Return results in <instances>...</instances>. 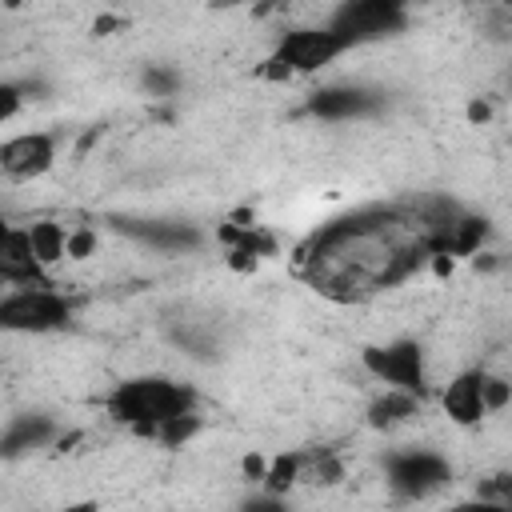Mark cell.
I'll use <instances>...</instances> for the list:
<instances>
[{"label": "cell", "mask_w": 512, "mask_h": 512, "mask_svg": "<svg viewBox=\"0 0 512 512\" xmlns=\"http://www.w3.org/2000/svg\"><path fill=\"white\" fill-rule=\"evenodd\" d=\"M436 256V236L420 212L364 208L312 236L304 248V276L340 300H360L408 280Z\"/></svg>", "instance_id": "6da1fadb"}, {"label": "cell", "mask_w": 512, "mask_h": 512, "mask_svg": "<svg viewBox=\"0 0 512 512\" xmlns=\"http://www.w3.org/2000/svg\"><path fill=\"white\" fill-rule=\"evenodd\" d=\"M108 416L116 424H128L136 432H148L156 436L160 428H168L172 420L180 416H192L196 412V392L188 384H176L168 376H136V380H124L108 392L104 400Z\"/></svg>", "instance_id": "7a4b0ae2"}, {"label": "cell", "mask_w": 512, "mask_h": 512, "mask_svg": "<svg viewBox=\"0 0 512 512\" xmlns=\"http://www.w3.org/2000/svg\"><path fill=\"white\" fill-rule=\"evenodd\" d=\"M348 44L324 24V28H296L276 40V52L268 56V76H308L328 68L336 56H344Z\"/></svg>", "instance_id": "3957f363"}, {"label": "cell", "mask_w": 512, "mask_h": 512, "mask_svg": "<svg viewBox=\"0 0 512 512\" xmlns=\"http://www.w3.org/2000/svg\"><path fill=\"white\" fill-rule=\"evenodd\" d=\"M364 372L388 384L392 392L408 396H428V368H424V348L416 340H392V344H372L360 352Z\"/></svg>", "instance_id": "277c9868"}, {"label": "cell", "mask_w": 512, "mask_h": 512, "mask_svg": "<svg viewBox=\"0 0 512 512\" xmlns=\"http://www.w3.org/2000/svg\"><path fill=\"white\" fill-rule=\"evenodd\" d=\"M384 480L400 500H428L452 484V464L440 452L408 448V452H392L384 460Z\"/></svg>", "instance_id": "5b68a950"}, {"label": "cell", "mask_w": 512, "mask_h": 512, "mask_svg": "<svg viewBox=\"0 0 512 512\" xmlns=\"http://www.w3.org/2000/svg\"><path fill=\"white\" fill-rule=\"evenodd\" d=\"M404 24H408V12L396 0H348V4L332 8V16H328V28L348 48L368 44V40H384V36L400 32Z\"/></svg>", "instance_id": "8992f818"}, {"label": "cell", "mask_w": 512, "mask_h": 512, "mask_svg": "<svg viewBox=\"0 0 512 512\" xmlns=\"http://www.w3.org/2000/svg\"><path fill=\"white\" fill-rule=\"evenodd\" d=\"M72 320V304L52 288H12L0 300V324L8 332H56Z\"/></svg>", "instance_id": "52a82bcc"}, {"label": "cell", "mask_w": 512, "mask_h": 512, "mask_svg": "<svg viewBox=\"0 0 512 512\" xmlns=\"http://www.w3.org/2000/svg\"><path fill=\"white\" fill-rule=\"evenodd\" d=\"M56 164V136L48 132H24L4 140L0 148V168L8 180H36Z\"/></svg>", "instance_id": "ba28073f"}, {"label": "cell", "mask_w": 512, "mask_h": 512, "mask_svg": "<svg viewBox=\"0 0 512 512\" xmlns=\"http://www.w3.org/2000/svg\"><path fill=\"white\" fill-rule=\"evenodd\" d=\"M0 276L8 288H52L44 276V264L32 252V236L28 228L8 224L0 236Z\"/></svg>", "instance_id": "9c48e42d"}, {"label": "cell", "mask_w": 512, "mask_h": 512, "mask_svg": "<svg viewBox=\"0 0 512 512\" xmlns=\"http://www.w3.org/2000/svg\"><path fill=\"white\" fill-rule=\"evenodd\" d=\"M376 108H380V96L360 84H332L308 96V112L320 120H356V116H372Z\"/></svg>", "instance_id": "30bf717a"}, {"label": "cell", "mask_w": 512, "mask_h": 512, "mask_svg": "<svg viewBox=\"0 0 512 512\" xmlns=\"http://www.w3.org/2000/svg\"><path fill=\"white\" fill-rule=\"evenodd\" d=\"M440 404H444V416L452 424H464V428L468 424H480L488 416L484 372H460V376H452L448 388H444V396H440Z\"/></svg>", "instance_id": "8fae6325"}, {"label": "cell", "mask_w": 512, "mask_h": 512, "mask_svg": "<svg viewBox=\"0 0 512 512\" xmlns=\"http://www.w3.org/2000/svg\"><path fill=\"white\" fill-rule=\"evenodd\" d=\"M128 236L152 244V248H164V252H184V248H196L200 244V232L188 228V224H168V220H128L120 224Z\"/></svg>", "instance_id": "7c38bea8"}, {"label": "cell", "mask_w": 512, "mask_h": 512, "mask_svg": "<svg viewBox=\"0 0 512 512\" xmlns=\"http://www.w3.org/2000/svg\"><path fill=\"white\" fill-rule=\"evenodd\" d=\"M52 436H56L52 416H16L8 424V432H4V456L16 460V456H24L32 448H44Z\"/></svg>", "instance_id": "4fadbf2b"}, {"label": "cell", "mask_w": 512, "mask_h": 512, "mask_svg": "<svg viewBox=\"0 0 512 512\" xmlns=\"http://www.w3.org/2000/svg\"><path fill=\"white\" fill-rule=\"evenodd\" d=\"M28 236H32L36 260H40L44 268H52V264H60V260L68 256V228H64V224H56V220H36V224H28Z\"/></svg>", "instance_id": "5bb4252c"}, {"label": "cell", "mask_w": 512, "mask_h": 512, "mask_svg": "<svg viewBox=\"0 0 512 512\" xmlns=\"http://www.w3.org/2000/svg\"><path fill=\"white\" fill-rule=\"evenodd\" d=\"M420 412V400L416 396H408V392H384L380 400H372V408H368V424L372 428H392V424H404V420H412Z\"/></svg>", "instance_id": "9a60e30c"}, {"label": "cell", "mask_w": 512, "mask_h": 512, "mask_svg": "<svg viewBox=\"0 0 512 512\" xmlns=\"http://www.w3.org/2000/svg\"><path fill=\"white\" fill-rule=\"evenodd\" d=\"M296 476H300V456H276L272 464H268V472H264V492H288L292 484H296Z\"/></svg>", "instance_id": "2e32d148"}, {"label": "cell", "mask_w": 512, "mask_h": 512, "mask_svg": "<svg viewBox=\"0 0 512 512\" xmlns=\"http://www.w3.org/2000/svg\"><path fill=\"white\" fill-rule=\"evenodd\" d=\"M140 84H144L148 96H172L176 84H180V76H176L168 64H148L144 76H140Z\"/></svg>", "instance_id": "e0dca14e"}, {"label": "cell", "mask_w": 512, "mask_h": 512, "mask_svg": "<svg viewBox=\"0 0 512 512\" xmlns=\"http://www.w3.org/2000/svg\"><path fill=\"white\" fill-rule=\"evenodd\" d=\"M196 428H200V420H196V412H192V416H180V420H172L168 428H160L156 440H164V444L176 448V444H184L188 436H196Z\"/></svg>", "instance_id": "ac0fdd59"}, {"label": "cell", "mask_w": 512, "mask_h": 512, "mask_svg": "<svg viewBox=\"0 0 512 512\" xmlns=\"http://www.w3.org/2000/svg\"><path fill=\"white\" fill-rule=\"evenodd\" d=\"M20 108H24V88L16 80L0 84V120H12Z\"/></svg>", "instance_id": "d6986e66"}, {"label": "cell", "mask_w": 512, "mask_h": 512, "mask_svg": "<svg viewBox=\"0 0 512 512\" xmlns=\"http://www.w3.org/2000/svg\"><path fill=\"white\" fill-rule=\"evenodd\" d=\"M92 248H96V232H92V228H76V232H68V256H72V260L92 256Z\"/></svg>", "instance_id": "ffe728a7"}, {"label": "cell", "mask_w": 512, "mask_h": 512, "mask_svg": "<svg viewBox=\"0 0 512 512\" xmlns=\"http://www.w3.org/2000/svg\"><path fill=\"white\" fill-rule=\"evenodd\" d=\"M240 512H288V504H284L276 492H260V496L244 500V504H240Z\"/></svg>", "instance_id": "44dd1931"}, {"label": "cell", "mask_w": 512, "mask_h": 512, "mask_svg": "<svg viewBox=\"0 0 512 512\" xmlns=\"http://www.w3.org/2000/svg\"><path fill=\"white\" fill-rule=\"evenodd\" d=\"M444 512H512V508H504V504H496V500H484V496H476V500H460V504H448Z\"/></svg>", "instance_id": "7402d4cb"}, {"label": "cell", "mask_w": 512, "mask_h": 512, "mask_svg": "<svg viewBox=\"0 0 512 512\" xmlns=\"http://www.w3.org/2000/svg\"><path fill=\"white\" fill-rule=\"evenodd\" d=\"M468 116H472V120H484V116H488V104H472Z\"/></svg>", "instance_id": "603a6c76"}]
</instances>
